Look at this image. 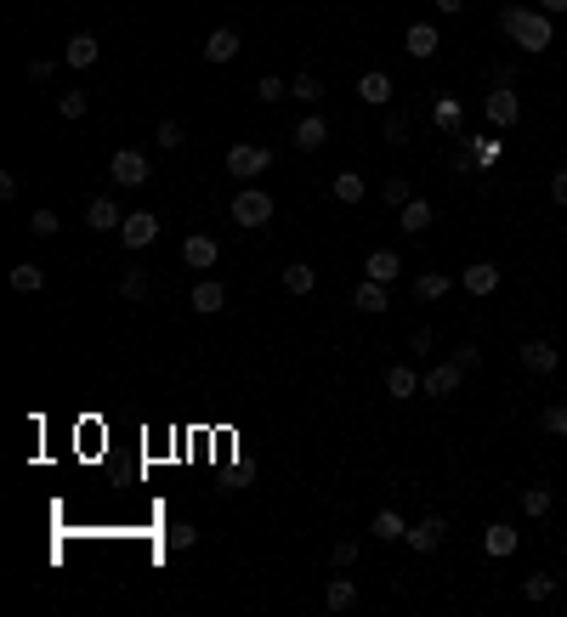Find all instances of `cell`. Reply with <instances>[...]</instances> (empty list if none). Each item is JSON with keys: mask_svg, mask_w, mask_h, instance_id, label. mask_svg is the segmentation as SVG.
I'll return each mask as SVG.
<instances>
[{"mask_svg": "<svg viewBox=\"0 0 567 617\" xmlns=\"http://www.w3.org/2000/svg\"><path fill=\"white\" fill-rule=\"evenodd\" d=\"M499 34L522 51H551L556 46V29H551V12H534V6H506L499 12Z\"/></svg>", "mask_w": 567, "mask_h": 617, "instance_id": "cell-1", "label": "cell"}, {"mask_svg": "<svg viewBox=\"0 0 567 617\" xmlns=\"http://www.w3.org/2000/svg\"><path fill=\"white\" fill-rule=\"evenodd\" d=\"M267 170H272V147H250V142L227 147V176L233 182H256V176H267Z\"/></svg>", "mask_w": 567, "mask_h": 617, "instance_id": "cell-2", "label": "cell"}, {"mask_svg": "<svg viewBox=\"0 0 567 617\" xmlns=\"http://www.w3.org/2000/svg\"><path fill=\"white\" fill-rule=\"evenodd\" d=\"M272 210H279V204H272L267 187H239V193H233V221L239 227H267Z\"/></svg>", "mask_w": 567, "mask_h": 617, "instance_id": "cell-3", "label": "cell"}, {"mask_svg": "<svg viewBox=\"0 0 567 617\" xmlns=\"http://www.w3.org/2000/svg\"><path fill=\"white\" fill-rule=\"evenodd\" d=\"M119 238H125V249H148L159 238V216L154 210H131V216L119 221Z\"/></svg>", "mask_w": 567, "mask_h": 617, "instance_id": "cell-4", "label": "cell"}, {"mask_svg": "<svg viewBox=\"0 0 567 617\" xmlns=\"http://www.w3.org/2000/svg\"><path fill=\"white\" fill-rule=\"evenodd\" d=\"M109 176L125 182V187H142L148 182V154H142V147H119V154L109 159Z\"/></svg>", "mask_w": 567, "mask_h": 617, "instance_id": "cell-5", "label": "cell"}, {"mask_svg": "<svg viewBox=\"0 0 567 617\" xmlns=\"http://www.w3.org/2000/svg\"><path fill=\"white\" fill-rule=\"evenodd\" d=\"M482 108H488V125H499V131H511V125L522 119V102H516L511 85H494V91L482 97Z\"/></svg>", "mask_w": 567, "mask_h": 617, "instance_id": "cell-6", "label": "cell"}, {"mask_svg": "<svg viewBox=\"0 0 567 617\" xmlns=\"http://www.w3.org/2000/svg\"><path fill=\"white\" fill-rule=\"evenodd\" d=\"M459 289L477 294V301H488V294L499 289V266H494V261H471L466 272H459Z\"/></svg>", "mask_w": 567, "mask_h": 617, "instance_id": "cell-7", "label": "cell"}, {"mask_svg": "<svg viewBox=\"0 0 567 617\" xmlns=\"http://www.w3.org/2000/svg\"><path fill=\"white\" fill-rule=\"evenodd\" d=\"M289 142H296L301 154H318V147L329 142V119H324V114H301V125L289 131Z\"/></svg>", "mask_w": 567, "mask_h": 617, "instance_id": "cell-8", "label": "cell"}, {"mask_svg": "<svg viewBox=\"0 0 567 617\" xmlns=\"http://www.w3.org/2000/svg\"><path fill=\"white\" fill-rule=\"evenodd\" d=\"M459 379H466V369H459V363H437L426 379H420V391L443 402V397H454V391H459Z\"/></svg>", "mask_w": 567, "mask_h": 617, "instance_id": "cell-9", "label": "cell"}, {"mask_svg": "<svg viewBox=\"0 0 567 617\" xmlns=\"http://www.w3.org/2000/svg\"><path fill=\"white\" fill-rule=\"evenodd\" d=\"M443 533H449V521L443 516H426V521H420V527H409V549H414V556H431V549L437 544H443Z\"/></svg>", "mask_w": 567, "mask_h": 617, "instance_id": "cell-10", "label": "cell"}, {"mask_svg": "<svg viewBox=\"0 0 567 617\" xmlns=\"http://www.w3.org/2000/svg\"><path fill=\"white\" fill-rule=\"evenodd\" d=\"M187 301H194V312H199V317H216V312H227V289H222L216 278H199Z\"/></svg>", "mask_w": 567, "mask_h": 617, "instance_id": "cell-11", "label": "cell"}, {"mask_svg": "<svg viewBox=\"0 0 567 617\" xmlns=\"http://www.w3.org/2000/svg\"><path fill=\"white\" fill-rule=\"evenodd\" d=\"M437 46H443V34H437L431 23H414V29L403 34V51H409L414 62H426V57H437Z\"/></svg>", "mask_w": 567, "mask_h": 617, "instance_id": "cell-12", "label": "cell"}, {"mask_svg": "<svg viewBox=\"0 0 567 617\" xmlns=\"http://www.w3.org/2000/svg\"><path fill=\"white\" fill-rule=\"evenodd\" d=\"M522 369H528V374H556V346H551V340H528V346H522Z\"/></svg>", "mask_w": 567, "mask_h": 617, "instance_id": "cell-13", "label": "cell"}, {"mask_svg": "<svg viewBox=\"0 0 567 617\" xmlns=\"http://www.w3.org/2000/svg\"><path fill=\"white\" fill-rule=\"evenodd\" d=\"M516 544H522V538H516V527H511V521H494L488 533H482V549H488L494 561H506V556H516Z\"/></svg>", "mask_w": 567, "mask_h": 617, "instance_id": "cell-14", "label": "cell"}, {"mask_svg": "<svg viewBox=\"0 0 567 617\" xmlns=\"http://www.w3.org/2000/svg\"><path fill=\"white\" fill-rule=\"evenodd\" d=\"M239 57V29H210L204 34V62H233Z\"/></svg>", "mask_w": 567, "mask_h": 617, "instance_id": "cell-15", "label": "cell"}, {"mask_svg": "<svg viewBox=\"0 0 567 617\" xmlns=\"http://www.w3.org/2000/svg\"><path fill=\"white\" fill-rule=\"evenodd\" d=\"M392 91H397V85H392L381 69H369V74L358 79V97L369 102V108H386V102H392Z\"/></svg>", "mask_w": 567, "mask_h": 617, "instance_id": "cell-16", "label": "cell"}, {"mask_svg": "<svg viewBox=\"0 0 567 617\" xmlns=\"http://www.w3.org/2000/svg\"><path fill=\"white\" fill-rule=\"evenodd\" d=\"M352 306H358V312H369V317H381V312H386V284H374V278L352 284Z\"/></svg>", "mask_w": 567, "mask_h": 617, "instance_id": "cell-17", "label": "cell"}, {"mask_svg": "<svg viewBox=\"0 0 567 617\" xmlns=\"http://www.w3.org/2000/svg\"><path fill=\"white\" fill-rule=\"evenodd\" d=\"M397 272H403V261H397V249H374L369 261H364V278H374V284H392Z\"/></svg>", "mask_w": 567, "mask_h": 617, "instance_id": "cell-18", "label": "cell"}, {"mask_svg": "<svg viewBox=\"0 0 567 617\" xmlns=\"http://www.w3.org/2000/svg\"><path fill=\"white\" fill-rule=\"evenodd\" d=\"M97 34H74L69 40V46H62V62H69V69H91V62H97Z\"/></svg>", "mask_w": 567, "mask_h": 617, "instance_id": "cell-19", "label": "cell"}, {"mask_svg": "<svg viewBox=\"0 0 567 617\" xmlns=\"http://www.w3.org/2000/svg\"><path fill=\"white\" fill-rule=\"evenodd\" d=\"M182 261L194 266V272H204V266H216V238H204V232H194V238L182 244Z\"/></svg>", "mask_w": 567, "mask_h": 617, "instance_id": "cell-20", "label": "cell"}, {"mask_svg": "<svg viewBox=\"0 0 567 617\" xmlns=\"http://www.w3.org/2000/svg\"><path fill=\"white\" fill-rule=\"evenodd\" d=\"M86 227L91 232H119V204L114 199H91L86 204Z\"/></svg>", "mask_w": 567, "mask_h": 617, "instance_id": "cell-21", "label": "cell"}, {"mask_svg": "<svg viewBox=\"0 0 567 617\" xmlns=\"http://www.w3.org/2000/svg\"><path fill=\"white\" fill-rule=\"evenodd\" d=\"M431 221H437V210H431L426 199H409L403 210H397V227H403V232H426Z\"/></svg>", "mask_w": 567, "mask_h": 617, "instance_id": "cell-22", "label": "cell"}, {"mask_svg": "<svg viewBox=\"0 0 567 617\" xmlns=\"http://www.w3.org/2000/svg\"><path fill=\"white\" fill-rule=\"evenodd\" d=\"M386 391H392L397 402H409V397L420 391V374H414L409 363H392V369H386Z\"/></svg>", "mask_w": 567, "mask_h": 617, "instance_id": "cell-23", "label": "cell"}, {"mask_svg": "<svg viewBox=\"0 0 567 617\" xmlns=\"http://www.w3.org/2000/svg\"><path fill=\"white\" fill-rule=\"evenodd\" d=\"M324 606H329V612H352V606H358V589H352V578H335V584L324 589Z\"/></svg>", "mask_w": 567, "mask_h": 617, "instance_id": "cell-24", "label": "cell"}, {"mask_svg": "<svg viewBox=\"0 0 567 617\" xmlns=\"http://www.w3.org/2000/svg\"><path fill=\"white\" fill-rule=\"evenodd\" d=\"M329 193L341 199V204H358L364 199V176H358V170H341V176L329 182Z\"/></svg>", "mask_w": 567, "mask_h": 617, "instance_id": "cell-25", "label": "cell"}, {"mask_svg": "<svg viewBox=\"0 0 567 617\" xmlns=\"http://www.w3.org/2000/svg\"><path fill=\"white\" fill-rule=\"evenodd\" d=\"M40 284H46V272H40L34 261H17V266H12V289H17V294H34Z\"/></svg>", "mask_w": 567, "mask_h": 617, "instance_id": "cell-26", "label": "cell"}, {"mask_svg": "<svg viewBox=\"0 0 567 617\" xmlns=\"http://www.w3.org/2000/svg\"><path fill=\"white\" fill-rule=\"evenodd\" d=\"M414 294H420V301H443V294H449V272H420Z\"/></svg>", "mask_w": 567, "mask_h": 617, "instance_id": "cell-27", "label": "cell"}, {"mask_svg": "<svg viewBox=\"0 0 567 617\" xmlns=\"http://www.w3.org/2000/svg\"><path fill=\"white\" fill-rule=\"evenodd\" d=\"M312 284H318V272H312L307 261H296V266H284V289H289V294H312Z\"/></svg>", "mask_w": 567, "mask_h": 617, "instance_id": "cell-28", "label": "cell"}, {"mask_svg": "<svg viewBox=\"0 0 567 617\" xmlns=\"http://www.w3.org/2000/svg\"><path fill=\"white\" fill-rule=\"evenodd\" d=\"M374 538H397V544H403L409 538V521L397 516V509H381V516H374Z\"/></svg>", "mask_w": 567, "mask_h": 617, "instance_id": "cell-29", "label": "cell"}, {"mask_svg": "<svg viewBox=\"0 0 567 617\" xmlns=\"http://www.w3.org/2000/svg\"><path fill=\"white\" fill-rule=\"evenodd\" d=\"M431 119H437V131H459V119H466V108H459L454 97H443V102L431 108Z\"/></svg>", "mask_w": 567, "mask_h": 617, "instance_id": "cell-30", "label": "cell"}, {"mask_svg": "<svg viewBox=\"0 0 567 617\" xmlns=\"http://www.w3.org/2000/svg\"><path fill=\"white\" fill-rule=\"evenodd\" d=\"M522 594H528L534 606H544V601H551V594H556V578H551V572H534V578L522 584Z\"/></svg>", "mask_w": 567, "mask_h": 617, "instance_id": "cell-31", "label": "cell"}, {"mask_svg": "<svg viewBox=\"0 0 567 617\" xmlns=\"http://www.w3.org/2000/svg\"><path fill=\"white\" fill-rule=\"evenodd\" d=\"M381 199H386V204H392V210H403V204H409V199H414V187H409V182H403V176H386V182H381Z\"/></svg>", "mask_w": 567, "mask_h": 617, "instance_id": "cell-32", "label": "cell"}, {"mask_svg": "<svg viewBox=\"0 0 567 617\" xmlns=\"http://www.w3.org/2000/svg\"><path fill=\"white\" fill-rule=\"evenodd\" d=\"M551 504H556V499H551V487H528V493H522V509H528L534 521H539V516H551Z\"/></svg>", "mask_w": 567, "mask_h": 617, "instance_id": "cell-33", "label": "cell"}, {"mask_svg": "<svg viewBox=\"0 0 567 617\" xmlns=\"http://www.w3.org/2000/svg\"><path fill=\"white\" fill-rule=\"evenodd\" d=\"M466 142H471V154H477V170H494L499 142H494V136H466Z\"/></svg>", "mask_w": 567, "mask_h": 617, "instance_id": "cell-34", "label": "cell"}, {"mask_svg": "<svg viewBox=\"0 0 567 617\" xmlns=\"http://www.w3.org/2000/svg\"><path fill=\"white\" fill-rule=\"evenodd\" d=\"M289 97H301V102H307V108H312V102H318V97H324V79H318V74H301L296 85H289Z\"/></svg>", "mask_w": 567, "mask_h": 617, "instance_id": "cell-35", "label": "cell"}, {"mask_svg": "<svg viewBox=\"0 0 567 617\" xmlns=\"http://www.w3.org/2000/svg\"><path fill=\"white\" fill-rule=\"evenodd\" d=\"M119 294H125V301H148V272H125Z\"/></svg>", "mask_w": 567, "mask_h": 617, "instance_id": "cell-36", "label": "cell"}, {"mask_svg": "<svg viewBox=\"0 0 567 617\" xmlns=\"http://www.w3.org/2000/svg\"><path fill=\"white\" fill-rule=\"evenodd\" d=\"M57 227H62V221H57V210H34V216H29V232H34V238H52Z\"/></svg>", "mask_w": 567, "mask_h": 617, "instance_id": "cell-37", "label": "cell"}, {"mask_svg": "<svg viewBox=\"0 0 567 617\" xmlns=\"http://www.w3.org/2000/svg\"><path fill=\"white\" fill-rule=\"evenodd\" d=\"M256 97H261V102H279V97H289V85H284L279 74H261V79H256Z\"/></svg>", "mask_w": 567, "mask_h": 617, "instance_id": "cell-38", "label": "cell"}, {"mask_svg": "<svg viewBox=\"0 0 567 617\" xmlns=\"http://www.w3.org/2000/svg\"><path fill=\"white\" fill-rule=\"evenodd\" d=\"M57 108H62V119H86V108H91V97H86V91H69V97L57 102Z\"/></svg>", "mask_w": 567, "mask_h": 617, "instance_id": "cell-39", "label": "cell"}, {"mask_svg": "<svg viewBox=\"0 0 567 617\" xmlns=\"http://www.w3.org/2000/svg\"><path fill=\"white\" fill-rule=\"evenodd\" d=\"M154 142H159V147H182V142H187V131H182L176 119H159V131H154Z\"/></svg>", "mask_w": 567, "mask_h": 617, "instance_id": "cell-40", "label": "cell"}, {"mask_svg": "<svg viewBox=\"0 0 567 617\" xmlns=\"http://www.w3.org/2000/svg\"><path fill=\"white\" fill-rule=\"evenodd\" d=\"M381 136H386V142H397V147H403V142H409V119H403V114H386V125H381Z\"/></svg>", "mask_w": 567, "mask_h": 617, "instance_id": "cell-41", "label": "cell"}, {"mask_svg": "<svg viewBox=\"0 0 567 617\" xmlns=\"http://www.w3.org/2000/svg\"><path fill=\"white\" fill-rule=\"evenodd\" d=\"M544 431H551V436H567V402H556V408H544Z\"/></svg>", "mask_w": 567, "mask_h": 617, "instance_id": "cell-42", "label": "cell"}, {"mask_svg": "<svg viewBox=\"0 0 567 617\" xmlns=\"http://www.w3.org/2000/svg\"><path fill=\"white\" fill-rule=\"evenodd\" d=\"M165 544H171V549H187V544H194V527H187V521L165 527Z\"/></svg>", "mask_w": 567, "mask_h": 617, "instance_id": "cell-43", "label": "cell"}, {"mask_svg": "<svg viewBox=\"0 0 567 617\" xmlns=\"http://www.w3.org/2000/svg\"><path fill=\"white\" fill-rule=\"evenodd\" d=\"M329 561H335V566H352V561H358V544H352V538H341V544L329 549Z\"/></svg>", "mask_w": 567, "mask_h": 617, "instance_id": "cell-44", "label": "cell"}, {"mask_svg": "<svg viewBox=\"0 0 567 617\" xmlns=\"http://www.w3.org/2000/svg\"><path fill=\"white\" fill-rule=\"evenodd\" d=\"M454 170H459V176H466V170H477V154H471L466 136H459V147H454Z\"/></svg>", "mask_w": 567, "mask_h": 617, "instance_id": "cell-45", "label": "cell"}, {"mask_svg": "<svg viewBox=\"0 0 567 617\" xmlns=\"http://www.w3.org/2000/svg\"><path fill=\"white\" fill-rule=\"evenodd\" d=\"M52 69H57L52 57H34V62H29V79H34V85H46V79H52Z\"/></svg>", "mask_w": 567, "mask_h": 617, "instance_id": "cell-46", "label": "cell"}, {"mask_svg": "<svg viewBox=\"0 0 567 617\" xmlns=\"http://www.w3.org/2000/svg\"><path fill=\"white\" fill-rule=\"evenodd\" d=\"M409 351L426 357V351H431V329H414V334H409Z\"/></svg>", "mask_w": 567, "mask_h": 617, "instance_id": "cell-47", "label": "cell"}, {"mask_svg": "<svg viewBox=\"0 0 567 617\" xmlns=\"http://www.w3.org/2000/svg\"><path fill=\"white\" fill-rule=\"evenodd\" d=\"M551 199H556V204H567V164H562L556 176H551Z\"/></svg>", "mask_w": 567, "mask_h": 617, "instance_id": "cell-48", "label": "cell"}, {"mask_svg": "<svg viewBox=\"0 0 567 617\" xmlns=\"http://www.w3.org/2000/svg\"><path fill=\"white\" fill-rule=\"evenodd\" d=\"M443 6V17H454V12H466V0H437Z\"/></svg>", "mask_w": 567, "mask_h": 617, "instance_id": "cell-49", "label": "cell"}, {"mask_svg": "<svg viewBox=\"0 0 567 617\" xmlns=\"http://www.w3.org/2000/svg\"><path fill=\"white\" fill-rule=\"evenodd\" d=\"M539 12H567V0H539Z\"/></svg>", "mask_w": 567, "mask_h": 617, "instance_id": "cell-50", "label": "cell"}]
</instances>
